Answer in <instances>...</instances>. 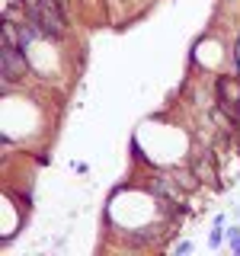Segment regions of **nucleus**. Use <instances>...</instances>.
Listing matches in <instances>:
<instances>
[{"label":"nucleus","instance_id":"obj_1","mask_svg":"<svg viewBox=\"0 0 240 256\" xmlns=\"http://www.w3.org/2000/svg\"><path fill=\"white\" fill-rule=\"evenodd\" d=\"M29 58H26V48H6L0 45V70H4V80L10 84H20L22 77L29 74Z\"/></svg>","mask_w":240,"mask_h":256},{"label":"nucleus","instance_id":"obj_2","mask_svg":"<svg viewBox=\"0 0 240 256\" xmlns=\"http://www.w3.org/2000/svg\"><path fill=\"white\" fill-rule=\"evenodd\" d=\"M214 93H218V100L224 102H240V74L234 77H218V84H214Z\"/></svg>","mask_w":240,"mask_h":256},{"label":"nucleus","instance_id":"obj_3","mask_svg":"<svg viewBox=\"0 0 240 256\" xmlns=\"http://www.w3.org/2000/svg\"><path fill=\"white\" fill-rule=\"evenodd\" d=\"M170 176H173V180H176L182 189L189 192V196H192V192H198V189H202V180L196 176V170H192L189 164H186V166H173V170H170Z\"/></svg>","mask_w":240,"mask_h":256},{"label":"nucleus","instance_id":"obj_4","mask_svg":"<svg viewBox=\"0 0 240 256\" xmlns=\"http://www.w3.org/2000/svg\"><path fill=\"white\" fill-rule=\"evenodd\" d=\"M0 45H6V48H22L20 22H13V20H4V42H0Z\"/></svg>","mask_w":240,"mask_h":256},{"label":"nucleus","instance_id":"obj_5","mask_svg":"<svg viewBox=\"0 0 240 256\" xmlns=\"http://www.w3.org/2000/svg\"><path fill=\"white\" fill-rule=\"evenodd\" d=\"M221 228H224V224H214V228H212V234H208V246H212V250H218V246H221V240L228 237Z\"/></svg>","mask_w":240,"mask_h":256},{"label":"nucleus","instance_id":"obj_6","mask_svg":"<svg viewBox=\"0 0 240 256\" xmlns=\"http://www.w3.org/2000/svg\"><path fill=\"white\" fill-rule=\"evenodd\" d=\"M224 234H228V244H230V250H234V253H240V228L234 224V228H228Z\"/></svg>","mask_w":240,"mask_h":256},{"label":"nucleus","instance_id":"obj_7","mask_svg":"<svg viewBox=\"0 0 240 256\" xmlns=\"http://www.w3.org/2000/svg\"><path fill=\"white\" fill-rule=\"evenodd\" d=\"M189 250H192V244H189V240H180V244L173 246V253H176V256H182V253H189Z\"/></svg>","mask_w":240,"mask_h":256}]
</instances>
